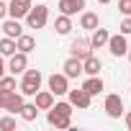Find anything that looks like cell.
<instances>
[{
  "mask_svg": "<svg viewBox=\"0 0 131 131\" xmlns=\"http://www.w3.org/2000/svg\"><path fill=\"white\" fill-rule=\"evenodd\" d=\"M41 80H44V75L39 72V70H23V82H21V88H18V93H23V98H31V95H36V90L41 88Z\"/></svg>",
  "mask_w": 131,
  "mask_h": 131,
  "instance_id": "obj_1",
  "label": "cell"
},
{
  "mask_svg": "<svg viewBox=\"0 0 131 131\" xmlns=\"http://www.w3.org/2000/svg\"><path fill=\"white\" fill-rule=\"evenodd\" d=\"M46 21H49V8H46L44 3L31 5V10L26 13V23H28V28H44Z\"/></svg>",
  "mask_w": 131,
  "mask_h": 131,
  "instance_id": "obj_2",
  "label": "cell"
},
{
  "mask_svg": "<svg viewBox=\"0 0 131 131\" xmlns=\"http://www.w3.org/2000/svg\"><path fill=\"white\" fill-rule=\"evenodd\" d=\"M46 82H49V90L54 93V98H57V95H67V90H70V77L64 75V72H62V75H57V72L49 75Z\"/></svg>",
  "mask_w": 131,
  "mask_h": 131,
  "instance_id": "obj_3",
  "label": "cell"
},
{
  "mask_svg": "<svg viewBox=\"0 0 131 131\" xmlns=\"http://www.w3.org/2000/svg\"><path fill=\"white\" fill-rule=\"evenodd\" d=\"M108 51L113 54V57H123L126 51H128V41H126V36L123 34H116V36H108Z\"/></svg>",
  "mask_w": 131,
  "mask_h": 131,
  "instance_id": "obj_4",
  "label": "cell"
},
{
  "mask_svg": "<svg viewBox=\"0 0 131 131\" xmlns=\"http://www.w3.org/2000/svg\"><path fill=\"white\" fill-rule=\"evenodd\" d=\"M103 108H105V113H108L111 118H118V116L123 113V100H121V95H118V93H111V95H105V103H103Z\"/></svg>",
  "mask_w": 131,
  "mask_h": 131,
  "instance_id": "obj_5",
  "label": "cell"
},
{
  "mask_svg": "<svg viewBox=\"0 0 131 131\" xmlns=\"http://www.w3.org/2000/svg\"><path fill=\"white\" fill-rule=\"evenodd\" d=\"M31 5H34V0H10L8 3V16L10 18H26Z\"/></svg>",
  "mask_w": 131,
  "mask_h": 131,
  "instance_id": "obj_6",
  "label": "cell"
},
{
  "mask_svg": "<svg viewBox=\"0 0 131 131\" xmlns=\"http://www.w3.org/2000/svg\"><path fill=\"white\" fill-rule=\"evenodd\" d=\"M67 95H70V103H72V108H90V103H93V95H88L82 88L80 90H67Z\"/></svg>",
  "mask_w": 131,
  "mask_h": 131,
  "instance_id": "obj_7",
  "label": "cell"
},
{
  "mask_svg": "<svg viewBox=\"0 0 131 131\" xmlns=\"http://www.w3.org/2000/svg\"><path fill=\"white\" fill-rule=\"evenodd\" d=\"M26 67H28V54H26V51H16V54H10L8 70H10L13 75H21Z\"/></svg>",
  "mask_w": 131,
  "mask_h": 131,
  "instance_id": "obj_8",
  "label": "cell"
},
{
  "mask_svg": "<svg viewBox=\"0 0 131 131\" xmlns=\"http://www.w3.org/2000/svg\"><path fill=\"white\" fill-rule=\"evenodd\" d=\"M49 126H54V128H70L72 126V116H67V113H59V111H54V108H49Z\"/></svg>",
  "mask_w": 131,
  "mask_h": 131,
  "instance_id": "obj_9",
  "label": "cell"
},
{
  "mask_svg": "<svg viewBox=\"0 0 131 131\" xmlns=\"http://www.w3.org/2000/svg\"><path fill=\"white\" fill-rule=\"evenodd\" d=\"M57 8H59V13H64V16H75V13H80V10L85 8V0H59Z\"/></svg>",
  "mask_w": 131,
  "mask_h": 131,
  "instance_id": "obj_10",
  "label": "cell"
},
{
  "mask_svg": "<svg viewBox=\"0 0 131 131\" xmlns=\"http://www.w3.org/2000/svg\"><path fill=\"white\" fill-rule=\"evenodd\" d=\"M62 70H64V75H67L70 80H72V77H80V75H82V59H77V57H70L67 62L62 64Z\"/></svg>",
  "mask_w": 131,
  "mask_h": 131,
  "instance_id": "obj_11",
  "label": "cell"
},
{
  "mask_svg": "<svg viewBox=\"0 0 131 131\" xmlns=\"http://www.w3.org/2000/svg\"><path fill=\"white\" fill-rule=\"evenodd\" d=\"M34 98H36L34 103H36L39 111H49V108L54 105V93H51V90H36Z\"/></svg>",
  "mask_w": 131,
  "mask_h": 131,
  "instance_id": "obj_12",
  "label": "cell"
},
{
  "mask_svg": "<svg viewBox=\"0 0 131 131\" xmlns=\"http://www.w3.org/2000/svg\"><path fill=\"white\" fill-rule=\"evenodd\" d=\"M23 93H16V90H10L8 93V98H5V111L8 113H18L21 108H23Z\"/></svg>",
  "mask_w": 131,
  "mask_h": 131,
  "instance_id": "obj_13",
  "label": "cell"
},
{
  "mask_svg": "<svg viewBox=\"0 0 131 131\" xmlns=\"http://www.w3.org/2000/svg\"><path fill=\"white\" fill-rule=\"evenodd\" d=\"M82 90L88 95H98V93H103V80L98 75H88V80L82 82Z\"/></svg>",
  "mask_w": 131,
  "mask_h": 131,
  "instance_id": "obj_14",
  "label": "cell"
},
{
  "mask_svg": "<svg viewBox=\"0 0 131 131\" xmlns=\"http://www.w3.org/2000/svg\"><path fill=\"white\" fill-rule=\"evenodd\" d=\"M108 36H111V34H108L105 28H100V26H98V28H93L90 46H93V49H100V46H105V44H108Z\"/></svg>",
  "mask_w": 131,
  "mask_h": 131,
  "instance_id": "obj_15",
  "label": "cell"
},
{
  "mask_svg": "<svg viewBox=\"0 0 131 131\" xmlns=\"http://www.w3.org/2000/svg\"><path fill=\"white\" fill-rule=\"evenodd\" d=\"M90 54H93L90 41H72V57H77V59H88Z\"/></svg>",
  "mask_w": 131,
  "mask_h": 131,
  "instance_id": "obj_16",
  "label": "cell"
},
{
  "mask_svg": "<svg viewBox=\"0 0 131 131\" xmlns=\"http://www.w3.org/2000/svg\"><path fill=\"white\" fill-rule=\"evenodd\" d=\"M100 70H103V64H100V59L95 54H90L88 59H82V72L85 75H98Z\"/></svg>",
  "mask_w": 131,
  "mask_h": 131,
  "instance_id": "obj_17",
  "label": "cell"
},
{
  "mask_svg": "<svg viewBox=\"0 0 131 131\" xmlns=\"http://www.w3.org/2000/svg\"><path fill=\"white\" fill-rule=\"evenodd\" d=\"M3 34H5V36H10V39H18V36L23 34V28H21L18 18H8V21L3 23Z\"/></svg>",
  "mask_w": 131,
  "mask_h": 131,
  "instance_id": "obj_18",
  "label": "cell"
},
{
  "mask_svg": "<svg viewBox=\"0 0 131 131\" xmlns=\"http://www.w3.org/2000/svg\"><path fill=\"white\" fill-rule=\"evenodd\" d=\"M16 46H18V51H34L36 49V39L34 36H28V34H21L18 39H16Z\"/></svg>",
  "mask_w": 131,
  "mask_h": 131,
  "instance_id": "obj_19",
  "label": "cell"
},
{
  "mask_svg": "<svg viewBox=\"0 0 131 131\" xmlns=\"http://www.w3.org/2000/svg\"><path fill=\"white\" fill-rule=\"evenodd\" d=\"M80 26H82L85 31H93V28H98V26H100V21H98V13H90V10H88V13H82V16H80Z\"/></svg>",
  "mask_w": 131,
  "mask_h": 131,
  "instance_id": "obj_20",
  "label": "cell"
},
{
  "mask_svg": "<svg viewBox=\"0 0 131 131\" xmlns=\"http://www.w3.org/2000/svg\"><path fill=\"white\" fill-rule=\"evenodd\" d=\"M18 116L23 118V121H36V116H39V108H36V103H23V108L18 111Z\"/></svg>",
  "mask_w": 131,
  "mask_h": 131,
  "instance_id": "obj_21",
  "label": "cell"
},
{
  "mask_svg": "<svg viewBox=\"0 0 131 131\" xmlns=\"http://www.w3.org/2000/svg\"><path fill=\"white\" fill-rule=\"evenodd\" d=\"M54 28H57V34H62V36H67L70 31H72V21H70V16H59L57 21H54Z\"/></svg>",
  "mask_w": 131,
  "mask_h": 131,
  "instance_id": "obj_22",
  "label": "cell"
},
{
  "mask_svg": "<svg viewBox=\"0 0 131 131\" xmlns=\"http://www.w3.org/2000/svg\"><path fill=\"white\" fill-rule=\"evenodd\" d=\"M16 51H18V46H16V39H10V36L0 39V54H3V57H10V54H16Z\"/></svg>",
  "mask_w": 131,
  "mask_h": 131,
  "instance_id": "obj_23",
  "label": "cell"
},
{
  "mask_svg": "<svg viewBox=\"0 0 131 131\" xmlns=\"http://www.w3.org/2000/svg\"><path fill=\"white\" fill-rule=\"evenodd\" d=\"M0 90H5V93H10V90H16V75L13 77H0Z\"/></svg>",
  "mask_w": 131,
  "mask_h": 131,
  "instance_id": "obj_24",
  "label": "cell"
},
{
  "mask_svg": "<svg viewBox=\"0 0 131 131\" xmlns=\"http://www.w3.org/2000/svg\"><path fill=\"white\" fill-rule=\"evenodd\" d=\"M13 128H16V118H13V116L0 118V131H13Z\"/></svg>",
  "mask_w": 131,
  "mask_h": 131,
  "instance_id": "obj_25",
  "label": "cell"
},
{
  "mask_svg": "<svg viewBox=\"0 0 131 131\" xmlns=\"http://www.w3.org/2000/svg\"><path fill=\"white\" fill-rule=\"evenodd\" d=\"M118 31H121L123 36H131V16H126V18L121 21V26H118Z\"/></svg>",
  "mask_w": 131,
  "mask_h": 131,
  "instance_id": "obj_26",
  "label": "cell"
},
{
  "mask_svg": "<svg viewBox=\"0 0 131 131\" xmlns=\"http://www.w3.org/2000/svg\"><path fill=\"white\" fill-rule=\"evenodd\" d=\"M118 10L123 16H131V0H118Z\"/></svg>",
  "mask_w": 131,
  "mask_h": 131,
  "instance_id": "obj_27",
  "label": "cell"
},
{
  "mask_svg": "<svg viewBox=\"0 0 131 131\" xmlns=\"http://www.w3.org/2000/svg\"><path fill=\"white\" fill-rule=\"evenodd\" d=\"M8 16V3H3V0H0V21H3Z\"/></svg>",
  "mask_w": 131,
  "mask_h": 131,
  "instance_id": "obj_28",
  "label": "cell"
},
{
  "mask_svg": "<svg viewBox=\"0 0 131 131\" xmlns=\"http://www.w3.org/2000/svg\"><path fill=\"white\" fill-rule=\"evenodd\" d=\"M5 98H8V93H5V90H0V108H5Z\"/></svg>",
  "mask_w": 131,
  "mask_h": 131,
  "instance_id": "obj_29",
  "label": "cell"
},
{
  "mask_svg": "<svg viewBox=\"0 0 131 131\" xmlns=\"http://www.w3.org/2000/svg\"><path fill=\"white\" fill-rule=\"evenodd\" d=\"M5 75V62H3V54H0V77Z\"/></svg>",
  "mask_w": 131,
  "mask_h": 131,
  "instance_id": "obj_30",
  "label": "cell"
},
{
  "mask_svg": "<svg viewBox=\"0 0 131 131\" xmlns=\"http://www.w3.org/2000/svg\"><path fill=\"white\" fill-rule=\"evenodd\" d=\"M126 126H128V131H131V111L126 113Z\"/></svg>",
  "mask_w": 131,
  "mask_h": 131,
  "instance_id": "obj_31",
  "label": "cell"
},
{
  "mask_svg": "<svg viewBox=\"0 0 131 131\" xmlns=\"http://www.w3.org/2000/svg\"><path fill=\"white\" fill-rule=\"evenodd\" d=\"M98 3H103V5H105V3H111V0H98Z\"/></svg>",
  "mask_w": 131,
  "mask_h": 131,
  "instance_id": "obj_32",
  "label": "cell"
},
{
  "mask_svg": "<svg viewBox=\"0 0 131 131\" xmlns=\"http://www.w3.org/2000/svg\"><path fill=\"white\" fill-rule=\"evenodd\" d=\"M126 54H128V59H131V49H128V51H126Z\"/></svg>",
  "mask_w": 131,
  "mask_h": 131,
  "instance_id": "obj_33",
  "label": "cell"
},
{
  "mask_svg": "<svg viewBox=\"0 0 131 131\" xmlns=\"http://www.w3.org/2000/svg\"><path fill=\"white\" fill-rule=\"evenodd\" d=\"M34 3H41V0H34Z\"/></svg>",
  "mask_w": 131,
  "mask_h": 131,
  "instance_id": "obj_34",
  "label": "cell"
},
{
  "mask_svg": "<svg viewBox=\"0 0 131 131\" xmlns=\"http://www.w3.org/2000/svg\"><path fill=\"white\" fill-rule=\"evenodd\" d=\"M128 82H131V77H128Z\"/></svg>",
  "mask_w": 131,
  "mask_h": 131,
  "instance_id": "obj_35",
  "label": "cell"
}]
</instances>
